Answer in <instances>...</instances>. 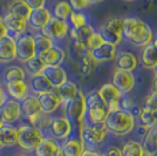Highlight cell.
Segmentation results:
<instances>
[{
    "mask_svg": "<svg viewBox=\"0 0 157 156\" xmlns=\"http://www.w3.org/2000/svg\"><path fill=\"white\" fill-rule=\"evenodd\" d=\"M86 101L87 115L90 123H103L108 114V108L105 102L100 99L98 92H93L88 96H86Z\"/></svg>",
    "mask_w": 157,
    "mask_h": 156,
    "instance_id": "6",
    "label": "cell"
},
{
    "mask_svg": "<svg viewBox=\"0 0 157 156\" xmlns=\"http://www.w3.org/2000/svg\"><path fill=\"white\" fill-rule=\"evenodd\" d=\"M2 80L5 84L25 81L26 80V71L20 66H7L2 72Z\"/></svg>",
    "mask_w": 157,
    "mask_h": 156,
    "instance_id": "29",
    "label": "cell"
},
{
    "mask_svg": "<svg viewBox=\"0 0 157 156\" xmlns=\"http://www.w3.org/2000/svg\"><path fill=\"white\" fill-rule=\"evenodd\" d=\"M98 33L105 42L113 46H117L123 38V19L117 17L108 19L100 27Z\"/></svg>",
    "mask_w": 157,
    "mask_h": 156,
    "instance_id": "5",
    "label": "cell"
},
{
    "mask_svg": "<svg viewBox=\"0 0 157 156\" xmlns=\"http://www.w3.org/2000/svg\"><path fill=\"white\" fill-rule=\"evenodd\" d=\"M53 156H65V155H63V153H62V150H61V148L59 147V149H58L56 151H55V154H54Z\"/></svg>",
    "mask_w": 157,
    "mask_h": 156,
    "instance_id": "51",
    "label": "cell"
},
{
    "mask_svg": "<svg viewBox=\"0 0 157 156\" xmlns=\"http://www.w3.org/2000/svg\"><path fill=\"white\" fill-rule=\"evenodd\" d=\"M68 32H69V24L65 20L54 18L53 15L51 20L47 22L46 26L40 31L41 34H44L45 37L49 38L53 41H59V40L65 39Z\"/></svg>",
    "mask_w": 157,
    "mask_h": 156,
    "instance_id": "8",
    "label": "cell"
},
{
    "mask_svg": "<svg viewBox=\"0 0 157 156\" xmlns=\"http://www.w3.org/2000/svg\"><path fill=\"white\" fill-rule=\"evenodd\" d=\"M122 156H142L143 155V147L142 143L137 141H128L121 149Z\"/></svg>",
    "mask_w": 157,
    "mask_h": 156,
    "instance_id": "39",
    "label": "cell"
},
{
    "mask_svg": "<svg viewBox=\"0 0 157 156\" xmlns=\"http://www.w3.org/2000/svg\"><path fill=\"white\" fill-rule=\"evenodd\" d=\"M140 122L145 129L157 126V111L143 107L140 111Z\"/></svg>",
    "mask_w": 157,
    "mask_h": 156,
    "instance_id": "33",
    "label": "cell"
},
{
    "mask_svg": "<svg viewBox=\"0 0 157 156\" xmlns=\"http://www.w3.org/2000/svg\"><path fill=\"white\" fill-rule=\"evenodd\" d=\"M42 74L51 82L53 88H56L67 81V73L61 66H46Z\"/></svg>",
    "mask_w": 157,
    "mask_h": 156,
    "instance_id": "19",
    "label": "cell"
},
{
    "mask_svg": "<svg viewBox=\"0 0 157 156\" xmlns=\"http://www.w3.org/2000/svg\"><path fill=\"white\" fill-rule=\"evenodd\" d=\"M19 156H26V155H19Z\"/></svg>",
    "mask_w": 157,
    "mask_h": 156,
    "instance_id": "54",
    "label": "cell"
},
{
    "mask_svg": "<svg viewBox=\"0 0 157 156\" xmlns=\"http://www.w3.org/2000/svg\"><path fill=\"white\" fill-rule=\"evenodd\" d=\"M144 107L145 108H149V109H155V111H157V93L152 92V93H150L147 96L145 101H144Z\"/></svg>",
    "mask_w": 157,
    "mask_h": 156,
    "instance_id": "44",
    "label": "cell"
},
{
    "mask_svg": "<svg viewBox=\"0 0 157 156\" xmlns=\"http://www.w3.org/2000/svg\"><path fill=\"white\" fill-rule=\"evenodd\" d=\"M22 117V111L20 107V102L13 99L7 98L4 104L0 107V120L4 123L13 124L18 122Z\"/></svg>",
    "mask_w": 157,
    "mask_h": 156,
    "instance_id": "10",
    "label": "cell"
},
{
    "mask_svg": "<svg viewBox=\"0 0 157 156\" xmlns=\"http://www.w3.org/2000/svg\"><path fill=\"white\" fill-rule=\"evenodd\" d=\"M46 65L44 64L42 59L39 55H35L34 58L29 59L27 62H25V68L28 72V74L32 75H38V74H42V72L45 69Z\"/></svg>",
    "mask_w": 157,
    "mask_h": 156,
    "instance_id": "38",
    "label": "cell"
},
{
    "mask_svg": "<svg viewBox=\"0 0 157 156\" xmlns=\"http://www.w3.org/2000/svg\"><path fill=\"white\" fill-rule=\"evenodd\" d=\"M20 107H21V111H22V116L26 120L28 117L35 115L36 113L41 111L39 101H38V96L32 94V93L25 100H22L20 102Z\"/></svg>",
    "mask_w": 157,
    "mask_h": 156,
    "instance_id": "27",
    "label": "cell"
},
{
    "mask_svg": "<svg viewBox=\"0 0 157 156\" xmlns=\"http://www.w3.org/2000/svg\"><path fill=\"white\" fill-rule=\"evenodd\" d=\"M98 94L100 99L105 102V106L110 104L111 102H115V101H120V99L122 96L121 92L113 84H105L98 91Z\"/></svg>",
    "mask_w": 157,
    "mask_h": 156,
    "instance_id": "25",
    "label": "cell"
},
{
    "mask_svg": "<svg viewBox=\"0 0 157 156\" xmlns=\"http://www.w3.org/2000/svg\"><path fill=\"white\" fill-rule=\"evenodd\" d=\"M66 106V114L72 123H75L80 127V129L85 124V119L87 115V101L86 95L82 92L78 91V95L72 101L67 102Z\"/></svg>",
    "mask_w": 157,
    "mask_h": 156,
    "instance_id": "4",
    "label": "cell"
},
{
    "mask_svg": "<svg viewBox=\"0 0 157 156\" xmlns=\"http://www.w3.org/2000/svg\"><path fill=\"white\" fill-rule=\"evenodd\" d=\"M81 156H105V155L100 154V153H98V151H95V150L85 149V151L82 153V155H81Z\"/></svg>",
    "mask_w": 157,
    "mask_h": 156,
    "instance_id": "49",
    "label": "cell"
},
{
    "mask_svg": "<svg viewBox=\"0 0 157 156\" xmlns=\"http://www.w3.org/2000/svg\"><path fill=\"white\" fill-rule=\"evenodd\" d=\"M7 100V94L5 89H4V87L0 85V107L4 104V102Z\"/></svg>",
    "mask_w": 157,
    "mask_h": 156,
    "instance_id": "48",
    "label": "cell"
},
{
    "mask_svg": "<svg viewBox=\"0 0 157 156\" xmlns=\"http://www.w3.org/2000/svg\"><path fill=\"white\" fill-rule=\"evenodd\" d=\"M156 42H157V39H156Z\"/></svg>",
    "mask_w": 157,
    "mask_h": 156,
    "instance_id": "56",
    "label": "cell"
},
{
    "mask_svg": "<svg viewBox=\"0 0 157 156\" xmlns=\"http://www.w3.org/2000/svg\"><path fill=\"white\" fill-rule=\"evenodd\" d=\"M27 120H28V123L34 126V127H36L38 129L42 130V131L48 129V128H49V124H51V122H52V117H51V115L45 114V113H42V111L36 113L35 115L28 117Z\"/></svg>",
    "mask_w": 157,
    "mask_h": 156,
    "instance_id": "35",
    "label": "cell"
},
{
    "mask_svg": "<svg viewBox=\"0 0 157 156\" xmlns=\"http://www.w3.org/2000/svg\"><path fill=\"white\" fill-rule=\"evenodd\" d=\"M51 18H52V14L49 12V10L44 7V8H39V10H32V13H31L27 21H28V25L32 29L40 32L46 26L47 22L51 20Z\"/></svg>",
    "mask_w": 157,
    "mask_h": 156,
    "instance_id": "17",
    "label": "cell"
},
{
    "mask_svg": "<svg viewBox=\"0 0 157 156\" xmlns=\"http://www.w3.org/2000/svg\"><path fill=\"white\" fill-rule=\"evenodd\" d=\"M69 21H71V25L72 28H80V27L87 25V17L81 12H74L73 11L71 17H69Z\"/></svg>",
    "mask_w": 157,
    "mask_h": 156,
    "instance_id": "41",
    "label": "cell"
},
{
    "mask_svg": "<svg viewBox=\"0 0 157 156\" xmlns=\"http://www.w3.org/2000/svg\"><path fill=\"white\" fill-rule=\"evenodd\" d=\"M29 89L34 95H39L42 93L54 91L51 82L47 80V78L44 74H38V75H32L31 81H29Z\"/></svg>",
    "mask_w": 157,
    "mask_h": 156,
    "instance_id": "23",
    "label": "cell"
},
{
    "mask_svg": "<svg viewBox=\"0 0 157 156\" xmlns=\"http://www.w3.org/2000/svg\"><path fill=\"white\" fill-rule=\"evenodd\" d=\"M73 10L71 5H69V2L68 1H65V0H62V1H59L54 8H53V17L54 18H58L60 20H67L69 19V17H71V14H72Z\"/></svg>",
    "mask_w": 157,
    "mask_h": 156,
    "instance_id": "37",
    "label": "cell"
},
{
    "mask_svg": "<svg viewBox=\"0 0 157 156\" xmlns=\"http://www.w3.org/2000/svg\"><path fill=\"white\" fill-rule=\"evenodd\" d=\"M111 84L121 92V94L130 93L135 86V76L134 73L123 69H116L113 75Z\"/></svg>",
    "mask_w": 157,
    "mask_h": 156,
    "instance_id": "12",
    "label": "cell"
},
{
    "mask_svg": "<svg viewBox=\"0 0 157 156\" xmlns=\"http://www.w3.org/2000/svg\"><path fill=\"white\" fill-rule=\"evenodd\" d=\"M4 89L6 92L7 96L13 99L18 102H21L22 100L31 94V89L29 86L26 81H17V82H8L5 84Z\"/></svg>",
    "mask_w": 157,
    "mask_h": 156,
    "instance_id": "16",
    "label": "cell"
},
{
    "mask_svg": "<svg viewBox=\"0 0 157 156\" xmlns=\"http://www.w3.org/2000/svg\"><path fill=\"white\" fill-rule=\"evenodd\" d=\"M152 91L157 93V75H155V78L152 80Z\"/></svg>",
    "mask_w": 157,
    "mask_h": 156,
    "instance_id": "50",
    "label": "cell"
},
{
    "mask_svg": "<svg viewBox=\"0 0 157 156\" xmlns=\"http://www.w3.org/2000/svg\"><path fill=\"white\" fill-rule=\"evenodd\" d=\"M7 13L15 14V15H19L21 18L28 20L29 15L32 13V8L24 0H13L8 6Z\"/></svg>",
    "mask_w": 157,
    "mask_h": 156,
    "instance_id": "32",
    "label": "cell"
},
{
    "mask_svg": "<svg viewBox=\"0 0 157 156\" xmlns=\"http://www.w3.org/2000/svg\"><path fill=\"white\" fill-rule=\"evenodd\" d=\"M94 32H95L94 28L89 24H87V25L80 27V28H69L68 33L71 34V37L74 41H78V42H82L86 45V41L88 40V38Z\"/></svg>",
    "mask_w": 157,
    "mask_h": 156,
    "instance_id": "34",
    "label": "cell"
},
{
    "mask_svg": "<svg viewBox=\"0 0 157 156\" xmlns=\"http://www.w3.org/2000/svg\"><path fill=\"white\" fill-rule=\"evenodd\" d=\"M143 150L148 151L149 154L157 155V126L147 129L142 142Z\"/></svg>",
    "mask_w": 157,
    "mask_h": 156,
    "instance_id": "31",
    "label": "cell"
},
{
    "mask_svg": "<svg viewBox=\"0 0 157 156\" xmlns=\"http://www.w3.org/2000/svg\"><path fill=\"white\" fill-rule=\"evenodd\" d=\"M116 66L117 69H123V71L132 72L137 67V59L131 52L128 51H121L116 54Z\"/></svg>",
    "mask_w": 157,
    "mask_h": 156,
    "instance_id": "24",
    "label": "cell"
},
{
    "mask_svg": "<svg viewBox=\"0 0 157 156\" xmlns=\"http://www.w3.org/2000/svg\"><path fill=\"white\" fill-rule=\"evenodd\" d=\"M96 62L90 57L89 52L81 58V65H80V73L82 76H89L95 68Z\"/></svg>",
    "mask_w": 157,
    "mask_h": 156,
    "instance_id": "40",
    "label": "cell"
},
{
    "mask_svg": "<svg viewBox=\"0 0 157 156\" xmlns=\"http://www.w3.org/2000/svg\"><path fill=\"white\" fill-rule=\"evenodd\" d=\"M141 61L144 67L154 68L157 66V42L154 41L149 45L143 47L141 54Z\"/></svg>",
    "mask_w": 157,
    "mask_h": 156,
    "instance_id": "28",
    "label": "cell"
},
{
    "mask_svg": "<svg viewBox=\"0 0 157 156\" xmlns=\"http://www.w3.org/2000/svg\"><path fill=\"white\" fill-rule=\"evenodd\" d=\"M68 2L74 12H81L82 10H85L90 5L89 0H69Z\"/></svg>",
    "mask_w": 157,
    "mask_h": 156,
    "instance_id": "43",
    "label": "cell"
},
{
    "mask_svg": "<svg viewBox=\"0 0 157 156\" xmlns=\"http://www.w3.org/2000/svg\"><path fill=\"white\" fill-rule=\"evenodd\" d=\"M105 41L102 39V37L100 35V33L98 32H94L88 38V40L86 41V47H87V49L90 52L93 49H95V48H98V46H101L103 44Z\"/></svg>",
    "mask_w": 157,
    "mask_h": 156,
    "instance_id": "42",
    "label": "cell"
},
{
    "mask_svg": "<svg viewBox=\"0 0 157 156\" xmlns=\"http://www.w3.org/2000/svg\"><path fill=\"white\" fill-rule=\"evenodd\" d=\"M105 156H122V151L117 147H110L107 149Z\"/></svg>",
    "mask_w": 157,
    "mask_h": 156,
    "instance_id": "46",
    "label": "cell"
},
{
    "mask_svg": "<svg viewBox=\"0 0 157 156\" xmlns=\"http://www.w3.org/2000/svg\"><path fill=\"white\" fill-rule=\"evenodd\" d=\"M17 59V44L12 35L7 34L0 39V64L7 65Z\"/></svg>",
    "mask_w": 157,
    "mask_h": 156,
    "instance_id": "13",
    "label": "cell"
},
{
    "mask_svg": "<svg viewBox=\"0 0 157 156\" xmlns=\"http://www.w3.org/2000/svg\"><path fill=\"white\" fill-rule=\"evenodd\" d=\"M101 1H103V0H89L90 4H98V2H101Z\"/></svg>",
    "mask_w": 157,
    "mask_h": 156,
    "instance_id": "52",
    "label": "cell"
},
{
    "mask_svg": "<svg viewBox=\"0 0 157 156\" xmlns=\"http://www.w3.org/2000/svg\"><path fill=\"white\" fill-rule=\"evenodd\" d=\"M123 37L137 47H145L152 42L154 34L151 27L137 17L123 19Z\"/></svg>",
    "mask_w": 157,
    "mask_h": 156,
    "instance_id": "1",
    "label": "cell"
},
{
    "mask_svg": "<svg viewBox=\"0 0 157 156\" xmlns=\"http://www.w3.org/2000/svg\"><path fill=\"white\" fill-rule=\"evenodd\" d=\"M36 96H38V101H39L41 111L45 113V114H48V115H51L54 111H58L60 104L62 103L54 91L42 93V94L36 95Z\"/></svg>",
    "mask_w": 157,
    "mask_h": 156,
    "instance_id": "15",
    "label": "cell"
},
{
    "mask_svg": "<svg viewBox=\"0 0 157 156\" xmlns=\"http://www.w3.org/2000/svg\"><path fill=\"white\" fill-rule=\"evenodd\" d=\"M107 136V129L103 123L83 124L80 129V138L83 143L89 146H96L105 141Z\"/></svg>",
    "mask_w": 157,
    "mask_h": 156,
    "instance_id": "7",
    "label": "cell"
},
{
    "mask_svg": "<svg viewBox=\"0 0 157 156\" xmlns=\"http://www.w3.org/2000/svg\"><path fill=\"white\" fill-rule=\"evenodd\" d=\"M0 141L4 147H13L18 143V128L13 124L4 123L0 120Z\"/></svg>",
    "mask_w": 157,
    "mask_h": 156,
    "instance_id": "20",
    "label": "cell"
},
{
    "mask_svg": "<svg viewBox=\"0 0 157 156\" xmlns=\"http://www.w3.org/2000/svg\"><path fill=\"white\" fill-rule=\"evenodd\" d=\"M54 92H55L56 95L59 96V99L61 100V102L66 104L67 102L72 101L73 99L78 95V88L74 82L67 80L62 85H60L59 87L54 88Z\"/></svg>",
    "mask_w": 157,
    "mask_h": 156,
    "instance_id": "22",
    "label": "cell"
},
{
    "mask_svg": "<svg viewBox=\"0 0 157 156\" xmlns=\"http://www.w3.org/2000/svg\"><path fill=\"white\" fill-rule=\"evenodd\" d=\"M15 44H17V59H19L22 64L27 62L29 59L36 55L33 35L25 33L18 37V39H15Z\"/></svg>",
    "mask_w": 157,
    "mask_h": 156,
    "instance_id": "9",
    "label": "cell"
},
{
    "mask_svg": "<svg viewBox=\"0 0 157 156\" xmlns=\"http://www.w3.org/2000/svg\"><path fill=\"white\" fill-rule=\"evenodd\" d=\"M46 66H61L65 61V51L59 46L53 45L49 49L39 55Z\"/></svg>",
    "mask_w": 157,
    "mask_h": 156,
    "instance_id": "21",
    "label": "cell"
},
{
    "mask_svg": "<svg viewBox=\"0 0 157 156\" xmlns=\"http://www.w3.org/2000/svg\"><path fill=\"white\" fill-rule=\"evenodd\" d=\"M44 131L29 123H22L18 128V146L26 151H34L44 140Z\"/></svg>",
    "mask_w": 157,
    "mask_h": 156,
    "instance_id": "3",
    "label": "cell"
},
{
    "mask_svg": "<svg viewBox=\"0 0 157 156\" xmlns=\"http://www.w3.org/2000/svg\"><path fill=\"white\" fill-rule=\"evenodd\" d=\"M89 54L96 64L107 62V61H110L113 59H115V57H116V46L103 42L101 46H98V48L90 51Z\"/></svg>",
    "mask_w": 157,
    "mask_h": 156,
    "instance_id": "18",
    "label": "cell"
},
{
    "mask_svg": "<svg viewBox=\"0 0 157 156\" xmlns=\"http://www.w3.org/2000/svg\"><path fill=\"white\" fill-rule=\"evenodd\" d=\"M48 129L54 140H67L72 134L73 123L67 116L52 117V122Z\"/></svg>",
    "mask_w": 157,
    "mask_h": 156,
    "instance_id": "11",
    "label": "cell"
},
{
    "mask_svg": "<svg viewBox=\"0 0 157 156\" xmlns=\"http://www.w3.org/2000/svg\"><path fill=\"white\" fill-rule=\"evenodd\" d=\"M34 39V45H35V53L36 55H41L42 53H45L47 49H49L53 45L54 41L51 40L49 38L45 37L44 34H41L40 32H36L33 35Z\"/></svg>",
    "mask_w": 157,
    "mask_h": 156,
    "instance_id": "36",
    "label": "cell"
},
{
    "mask_svg": "<svg viewBox=\"0 0 157 156\" xmlns=\"http://www.w3.org/2000/svg\"><path fill=\"white\" fill-rule=\"evenodd\" d=\"M60 148L65 156H81L85 151V143L81 138H67Z\"/></svg>",
    "mask_w": 157,
    "mask_h": 156,
    "instance_id": "26",
    "label": "cell"
},
{
    "mask_svg": "<svg viewBox=\"0 0 157 156\" xmlns=\"http://www.w3.org/2000/svg\"><path fill=\"white\" fill-rule=\"evenodd\" d=\"M59 143L53 137H44V140L34 150L35 156H53L55 151L59 149Z\"/></svg>",
    "mask_w": 157,
    "mask_h": 156,
    "instance_id": "30",
    "label": "cell"
},
{
    "mask_svg": "<svg viewBox=\"0 0 157 156\" xmlns=\"http://www.w3.org/2000/svg\"><path fill=\"white\" fill-rule=\"evenodd\" d=\"M32 10H39L44 8L46 5V0H24Z\"/></svg>",
    "mask_w": 157,
    "mask_h": 156,
    "instance_id": "45",
    "label": "cell"
},
{
    "mask_svg": "<svg viewBox=\"0 0 157 156\" xmlns=\"http://www.w3.org/2000/svg\"><path fill=\"white\" fill-rule=\"evenodd\" d=\"M2 18L7 27L8 34L12 33L15 37H20L26 33L27 27H28V21L26 19L12 13H6Z\"/></svg>",
    "mask_w": 157,
    "mask_h": 156,
    "instance_id": "14",
    "label": "cell"
},
{
    "mask_svg": "<svg viewBox=\"0 0 157 156\" xmlns=\"http://www.w3.org/2000/svg\"><path fill=\"white\" fill-rule=\"evenodd\" d=\"M152 69H154V72H155V75H157V66L156 67H154Z\"/></svg>",
    "mask_w": 157,
    "mask_h": 156,
    "instance_id": "53",
    "label": "cell"
},
{
    "mask_svg": "<svg viewBox=\"0 0 157 156\" xmlns=\"http://www.w3.org/2000/svg\"><path fill=\"white\" fill-rule=\"evenodd\" d=\"M127 1H131V0H127Z\"/></svg>",
    "mask_w": 157,
    "mask_h": 156,
    "instance_id": "55",
    "label": "cell"
},
{
    "mask_svg": "<svg viewBox=\"0 0 157 156\" xmlns=\"http://www.w3.org/2000/svg\"><path fill=\"white\" fill-rule=\"evenodd\" d=\"M103 124L107 131H110L111 134L116 136H124L134 130L135 116L131 111L124 109L108 111Z\"/></svg>",
    "mask_w": 157,
    "mask_h": 156,
    "instance_id": "2",
    "label": "cell"
},
{
    "mask_svg": "<svg viewBox=\"0 0 157 156\" xmlns=\"http://www.w3.org/2000/svg\"><path fill=\"white\" fill-rule=\"evenodd\" d=\"M7 34H8V31H7V27L5 25L4 18L0 17V39H2L4 37H6Z\"/></svg>",
    "mask_w": 157,
    "mask_h": 156,
    "instance_id": "47",
    "label": "cell"
}]
</instances>
